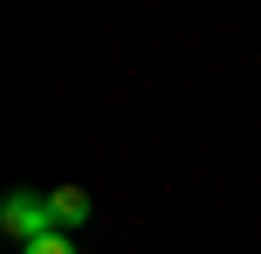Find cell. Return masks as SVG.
Returning <instances> with one entry per match:
<instances>
[{"mask_svg":"<svg viewBox=\"0 0 261 254\" xmlns=\"http://www.w3.org/2000/svg\"><path fill=\"white\" fill-rule=\"evenodd\" d=\"M48 213H55V234L83 227V220H90V192H83V186H55L48 192Z\"/></svg>","mask_w":261,"mask_h":254,"instance_id":"7a4b0ae2","label":"cell"},{"mask_svg":"<svg viewBox=\"0 0 261 254\" xmlns=\"http://www.w3.org/2000/svg\"><path fill=\"white\" fill-rule=\"evenodd\" d=\"M0 227L14 234V241H41V234H55V213H48V200L41 192H7V206H0Z\"/></svg>","mask_w":261,"mask_h":254,"instance_id":"6da1fadb","label":"cell"},{"mask_svg":"<svg viewBox=\"0 0 261 254\" xmlns=\"http://www.w3.org/2000/svg\"><path fill=\"white\" fill-rule=\"evenodd\" d=\"M21 254H76V241H69V234H41V241H28Z\"/></svg>","mask_w":261,"mask_h":254,"instance_id":"3957f363","label":"cell"}]
</instances>
